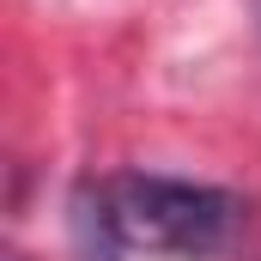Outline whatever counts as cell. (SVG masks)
Wrapping results in <instances>:
<instances>
[{
	"instance_id": "cell-2",
	"label": "cell",
	"mask_w": 261,
	"mask_h": 261,
	"mask_svg": "<svg viewBox=\"0 0 261 261\" xmlns=\"http://www.w3.org/2000/svg\"><path fill=\"white\" fill-rule=\"evenodd\" d=\"M255 12H261V0H255Z\"/></svg>"
},
{
	"instance_id": "cell-1",
	"label": "cell",
	"mask_w": 261,
	"mask_h": 261,
	"mask_svg": "<svg viewBox=\"0 0 261 261\" xmlns=\"http://www.w3.org/2000/svg\"><path fill=\"white\" fill-rule=\"evenodd\" d=\"M73 231H79L85 261H122V255L219 261L243 231V200L219 182L122 170L103 182H79Z\"/></svg>"
}]
</instances>
